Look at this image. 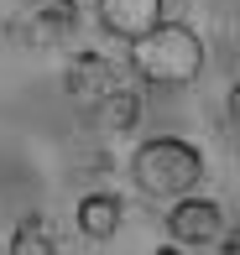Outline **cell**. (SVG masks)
Returning a JSON list of instances; mask_svg holds the SVG:
<instances>
[{"mask_svg": "<svg viewBox=\"0 0 240 255\" xmlns=\"http://www.w3.org/2000/svg\"><path fill=\"white\" fill-rule=\"evenodd\" d=\"M204 151L183 135H157V141H141L131 156V182L146 193V198H188L204 182Z\"/></svg>", "mask_w": 240, "mask_h": 255, "instance_id": "6da1fadb", "label": "cell"}, {"mask_svg": "<svg viewBox=\"0 0 240 255\" xmlns=\"http://www.w3.org/2000/svg\"><path fill=\"white\" fill-rule=\"evenodd\" d=\"M131 68L146 78V84H193L204 68V37L183 21H162L146 37L131 42Z\"/></svg>", "mask_w": 240, "mask_h": 255, "instance_id": "7a4b0ae2", "label": "cell"}, {"mask_svg": "<svg viewBox=\"0 0 240 255\" xmlns=\"http://www.w3.org/2000/svg\"><path fill=\"white\" fill-rule=\"evenodd\" d=\"M167 235L178 240V245H220L225 235V214L214 198H199V193H188L183 203H173V214H167Z\"/></svg>", "mask_w": 240, "mask_h": 255, "instance_id": "3957f363", "label": "cell"}, {"mask_svg": "<svg viewBox=\"0 0 240 255\" xmlns=\"http://www.w3.org/2000/svg\"><path fill=\"white\" fill-rule=\"evenodd\" d=\"M63 89H68V99H73V104H94V110H99V104L120 89L115 63H110L105 52H78L73 63L63 68Z\"/></svg>", "mask_w": 240, "mask_h": 255, "instance_id": "277c9868", "label": "cell"}, {"mask_svg": "<svg viewBox=\"0 0 240 255\" xmlns=\"http://www.w3.org/2000/svg\"><path fill=\"white\" fill-rule=\"evenodd\" d=\"M21 31H26L31 47H58L78 31V0H31Z\"/></svg>", "mask_w": 240, "mask_h": 255, "instance_id": "5b68a950", "label": "cell"}, {"mask_svg": "<svg viewBox=\"0 0 240 255\" xmlns=\"http://www.w3.org/2000/svg\"><path fill=\"white\" fill-rule=\"evenodd\" d=\"M94 10H99V26L120 42H136L152 26H162V0H94Z\"/></svg>", "mask_w": 240, "mask_h": 255, "instance_id": "8992f818", "label": "cell"}, {"mask_svg": "<svg viewBox=\"0 0 240 255\" xmlns=\"http://www.w3.org/2000/svg\"><path fill=\"white\" fill-rule=\"evenodd\" d=\"M120 219H125V208H120L115 193H89L78 203V235L84 240H115Z\"/></svg>", "mask_w": 240, "mask_h": 255, "instance_id": "52a82bcc", "label": "cell"}, {"mask_svg": "<svg viewBox=\"0 0 240 255\" xmlns=\"http://www.w3.org/2000/svg\"><path fill=\"white\" fill-rule=\"evenodd\" d=\"M10 255H58V245H52V229L47 219H21L16 229H10Z\"/></svg>", "mask_w": 240, "mask_h": 255, "instance_id": "ba28073f", "label": "cell"}, {"mask_svg": "<svg viewBox=\"0 0 240 255\" xmlns=\"http://www.w3.org/2000/svg\"><path fill=\"white\" fill-rule=\"evenodd\" d=\"M99 110H105V125H110V130H136V120H141V94L120 84Z\"/></svg>", "mask_w": 240, "mask_h": 255, "instance_id": "9c48e42d", "label": "cell"}, {"mask_svg": "<svg viewBox=\"0 0 240 255\" xmlns=\"http://www.w3.org/2000/svg\"><path fill=\"white\" fill-rule=\"evenodd\" d=\"M220 255H240V224L230 229V235H220Z\"/></svg>", "mask_w": 240, "mask_h": 255, "instance_id": "30bf717a", "label": "cell"}, {"mask_svg": "<svg viewBox=\"0 0 240 255\" xmlns=\"http://www.w3.org/2000/svg\"><path fill=\"white\" fill-rule=\"evenodd\" d=\"M230 120H235V125H240V84H235V89H230Z\"/></svg>", "mask_w": 240, "mask_h": 255, "instance_id": "8fae6325", "label": "cell"}, {"mask_svg": "<svg viewBox=\"0 0 240 255\" xmlns=\"http://www.w3.org/2000/svg\"><path fill=\"white\" fill-rule=\"evenodd\" d=\"M157 255H183V250H178V245H167V250H157Z\"/></svg>", "mask_w": 240, "mask_h": 255, "instance_id": "7c38bea8", "label": "cell"}]
</instances>
